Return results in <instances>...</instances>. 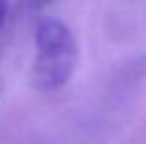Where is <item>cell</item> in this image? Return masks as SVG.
Returning a JSON list of instances; mask_svg holds the SVG:
<instances>
[{
    "instance_id": "obj_1",
    "label": "cell",
    "mask_w": 146,
    "mask_h": 144,
    "mask_svg": "<svg viewBox=\"0 0 146 144\" xmlns=\"http://www.w3.org/2000/svg\"><path fill=\"white\" fill-rule=\"evenodd\" d=\"M80 59L72 32L57 18H41L35 28L32 79L39 90H57L70 81Z\"/></svg>"
},
{
    "instance_id": "obj_2",
    "label": "cell",
    "mask_w": 146,
    "mask_h": 144,
    "mask_svg": "<svg viewBox=\"0 0 146 144\" xmlns=\"http://www.w3.org/2000/svg\"><path fill=\"white\" fill-rule=\"evenodd\" d=\"M6 15H7V0H0V28L6 20Z\"/></svg>"
},
{
    "instance_id": "obj_3",
    "label": "cell",
    "mask_w": 146,
    "mask_h": 144,
    "mask_svg": "<svg viewBox=\"0 0 146 144\" xmlns=\"http://www.w3.org/2000/svg\"><path fill=\"white\" fill-rule=\"evenodd\" d=\"M46 2H50V0H30L32 7H41V6H44Z\"/></svg>"
}]
</instances>
